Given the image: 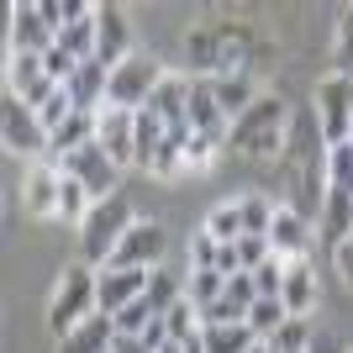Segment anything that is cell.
<instances>
[{
	"mask_svg": "<svg viewBox=\"0 0 353 353\" xmlns=\"http://www.w3.org/2000/svg\"><path fill=\"white\" fill-rule=\"evenodd\" d=\"M253 37L243 27H201L185 37V53H190L195 79H227V74H248L253 63Z\"/></svg>",
	"mask_w": 353,
	"mask_h": 353,
	"instance_id": "obj_1",
	"label": "cell"
},
{
	"mask_svg": "<svg viewBox=\"0 0 353 353\" xmlns=\"http://www.w3.org/2000/svg\"><path fill=\"white\" fill-rule=\"evenodd\" d=\"M285 121H290V105H285L280 95H259V101L232 121L227 148L248 153V159H280L285 143H290V137H285Z\"/></svg>",
	"mask_w": 353,
	"mask_h": 353,
	"instance_id": "obj_2",
	"label": "cell"
},
{
	"mask_svg": "<svg viewBox=\"0 0 353 353\" xmlns=\"http://www.w3.org/2000/svg\"><path fill=\"white\" fill-rule=\"evenodd\" d=\"M95 274L101 269H90V264H69L63 269V280L59 290H53V301H48V332L53 338H69L79 322H90L95 311H101V301H95Z\"/></svg>",
	"mask_w": 353,
	"mask_h": 353,
	"instance_id": "obj_3",
	"label": "cell"
},
{
	"mask_svg": "<svg viewBox=\"0 0 353 353\" xmlns=\"http://www.w3.org/2000/svg\"><path fill=\"white\" fill-rule=\"evenodd\" d=\"M132 206L121 201V195H111V201H95V211L85 216V227H79V253H85L90 269H105L111 264V253H117V243L127 237V227H132Z\"/></svg>",
	"mask_w": 353,
	"mask_h": 353,
	"instance_id": "obj_4",
	"label": "cell"
},
{
	"mask_svg": "<svg viewBox=\"0 0 353 353\" xmlns=\"http://www.w3.org/2000/svg\"><path fill=\"white\" fill-rule=\"evenodd\" d=\"M163 79H169V69H163L153 53H132L127 63H117V69H111V85H105V105H117V111H143Z\"/></svg>",
	"mask_w": 353,
	"mask_h": 353,
	"instance_id": "obj_5",
	"label": "cell"
},
{
	"mask_svg": "<svg viewBox=\"0 0 353 353\" xmlns=\"http://www.w3.org/2000/svg\"><path fill=\"white\" fill-rule=\"evenodd\" d=\"M311 105H316V127H322L327 148H332V143H348V121H353V79H348V74L332 69L327 79H316Z\"/></svg>",
	"mask_w": 353,
	"mask_h": 353,
	"instance_id": "obj_6",
	"label": "cell"
},
{
	"mask_svg": "<svg viewBox=\"0 0 353 353\" xmlns=\"http://www.w3.org/2000/svg\"><path fill=\"white\" fill-rule=\"evenodd\" d=\"M59 169H63L69 179H79V185H85L90 201H111V195H117V179H121V169L111 163V153H105L101 143H85L79 153H63Z\"/></svg>",
	"mask_w": 353,
	"mask_h": 353,
	"instance_id": "obj_7",
	"label": "cell"
},
{
	"mask_svg": "<svg viewBox=\"0 0 353 353\" xmlns=\"http://www.w3.org/2000/svg\"><path fill=\"white\" fill-rule=\"evenodd\" d=\"M163 253H169V232L159 221H132L105 269H163Z\"/></svg>",
	"mask_w": 353,
	"mask_h": 353,
	"instance_id": "obj_8",
	"label": "cell"
},
{
	"mask_svg": "<svg viewBox=\"0 0 353 353\" xmlns=\"http://www.w3.org/2000/svg\"><path fill=\"white\" fill-rule=\"evenodd\" d=\"M0 143L11 148V153H21V159H37L48 148V127L37 121V111L27 101L6 95V105H0Z\"/></svg>",
	"mask_w": 353,
	"mask_h": 353,
	"instance_id": "obj_9",
	"label": "cell"
},
{
	"mask_svg": "<svg viewBox=\"0 0 353 353\" xmlns=\"http://www.w3.org/2000/svg\"><path fill=\"white\" fill-rule=\"evenodd\" d=\"M132 59V21L121 6H95V63L117 69Z\"/></svg>",
	"mask_w": 353,
	"mask_h": 353,
	"instance_id": "obj_10",
	"label": "cell"
},
{
	"mask_svg": "<svg viewBox=\"0 0 353 353\" xmlns=\"http://www.w3.org/2000/svg\"><path fill=\"white\" fill-rule=\"evenodd\" d=\"M148 280H153V269H101L95 274V301H101L105 316H117V311H127L132 301L148 295Z\"/></svg>",
	"mask_w": 353,
	"mask_h": 353,
	"instance_id": "obj_11",
	"label": "cell"
},
{
	"mask_svg": "<svg viewBox=\"0 0 353 353\" xmlns=\"http://www.w3.org/2000/svg\"><path fill=\"white\" fill-rule=\"evenodd\" d=\"M95 143L111 153L117 169H132V163H137V111H117V105H105L101 127H95Z\"/></svg>",
	"mask_w": 353,
	"mask_h": 353,
	"instance_id": "obj_12",
	"label": "cell"
},
{
	"mask_svg": "<svg viewBox=\"0 0 353 353\" xmlns=\"http://www.w3.org/2000/svg\"><path fill=\"white\" fill-rule=\"evenodd\" d=\"M53 79H48V69H43V59L37 53H11V69H6V95H16V101H27L32 111L53 95Z\"/></svg>",
	"mask_w": 353,
	"mask_h": 353,
	"instance_id": "obj_13",
	"label": "cell"
},
{
	"mask_svg": "<svg viewBox=\"0 0 353 353\" xmlns=\"http://www.w3.org/2000/svg\"><path fill=\"white\" fill-rule=\"evenodd\" d=\"M190 127H195V137H211L216 148H227V137H232V121L221 117L211 79H190Z\"/></svg>",
	"mask_w": 353,
	"mask_h": 353,
	"instance_id": "obj_14",
	"label": "cell"
},
{
	"mask_svg": "<svg viewBox=\"0 0 353 353\" xmlns=\"http://www.w3.org/2000/svg\"><path fill=\"white\" fill-rule=\"evenodd\" d=\"M59 190H63V174L53 163H32L27 179H21V211L27 216H59Z\"/></svg>",
	"mask_w": 353,
	"mask_h": 353,
	"instance_id": "obj_15",
	"label": "cell"
},
{
	"mask_svg": "<svg viewBox=\"0 0 353 353\" xmlns=\"http://www.w3.org/2000/svg\"><path fill=\"white\" fill-rule=\"evenodd\" d=\"M48 48H59V32L43 21L37 6H11V53H37L43 59Z\"/></svg>",
	"mask_w": 353,
	"mask_h": 353,
	"instance_id": "obj_16",
	"label": "cell"
},
{
	"mask_svg": "<svg viewBox=\"0 0 353 353\" xmlns=\"http://www.w3.org/2000/svg\"><path fill=\"white\" fill-rule=\"evenodd\" d=\"M105 85H111V69L105 63H79L74 69V79L63 90H69V101H74V111H85V117H101L105 111Z\"/></svg>",
	"mask_w": 353,
	"mask_h": 353,
	"instance_id": "obj_17",
	"label": "cell"
},
{
	"mask_svg": "<svg viewBox=\"0 0 353 353\" xmlns=\"http://www.w3.org/2000/svg\"><path fill=\"white\" fill-rule=\"evenodd\" d=\"M311 243V227H306V211L295 206H274V227H269V248L280 259H301Z\"/></svg>",
	"mask_w": 353,
	"mask_h": 353,
	"instance_id": "obj_18",
	"label": "cell"
},
{
	"mask_svg": "<svg viewBox=\"0 0 353 353\" xmlns=\"http://www.w3.org/2000/svg\"><path fill=\"white\" fill-rule=\"evenodd\" d=\"M285 311L290 316H311L316 311V269L306 264V259H290L285 264V290H280Z\"/></svg>",
	"mask_w": 353,
	"mask_h": 353,
	"instance_id": "obj_19",
	"label": "cell"
},
{
	"mask_svg": "<svg viewBox=\"0 0 353 353\" xmlns=\"http://www.w3.org/2000/svg\"><path fill=\"white\" fill-rule=\"evenodd\" d=\"M148 105L163 117V127H190V79H185V74H169V79L153 90V101H148ZM190 132H195V127H190Z\"/></svg>",
	"mask_w": 353,
	"mask_h": 353,
	"instance_id": "obj_20",
	"label": "cell"
},
{
	"mask_svg": "<svg viewBox=\"0 0 353 353\" xmlns=\"http://www.w3.org/2000/svg\"><path fill=\"white\" fill-rule=\"evenodd\" d=\"M111 343H117V316L95 311L90 322L74 327V332L59 343V348H63V353H111Z\"/></svg>",
	"mask_w": 353,
	"mask_h": 353,
	"instance_id": "obj_21",
	"label": "cell"
},
{
	"mask_svg": "<svg viewBox=\"0 0 353 353\" xmlns=\"http://www.w3.org/2000/svg\"><path fill=\"white\" fill-rule=\"evenodd\" d=\"M211 90H216V105H221V117H227V121H237L253 101H259L253 74H227V79H211Z\"/></svg>",
	"mask_w": 353,
	"mask_h": 353,
	"instance_id": "obj_22",
	"label": "cell"
},
{
	"mask_svg": "<svg viewBox=\"0 0 353 353\" xmlns=\"http://www.w3.org/2000/svg\"><path fill=\"white\" fill-rule=\"evenodd\" d=\"M201 348L206 353H253L259 338H253L248 322H227V327H201Z\"/></svg>",
	"mask_w": 353,
	"mask_h": 353,
	"instance_id": "obj_23",
	"label": "cell"
},
{
	"mask_svg": "<svg viewBox=\"0 0 353 353\" xmlns=\"http://www.w3.org/2000/svg\"><path fill=\"white\" fill-rule=\"evenodd\" d=\"M95 127H101V117H85V111H74V117L63 121L59 132L48 137V148H53L59 159H63V153H79L85 143H95Z\"/></svg>",
	"mask_w": 353,
	"mask_h": 353,
	"instance_id": "obj_24",
	"label": "cell"
},
{
	"mask_svg": "<svg viewBox=\"0 0 353 353\" xmlns=\"http://www.w3.org/2000/svg\"><path fill=\"white\" fill-rule=\"evenodd\" d=\"M322 221H327V237L332 248L353 237V190H327V206H322Z\"/></svg>",
	"mask_w": 353,
	"mask_h": 353,
	"instance_id": "obj_25",
	"label": "cell"
},
{
	"mask_svg": "<svg viewBox=\"0 0 353 353\" xmlns=\"http://www.w3.org/2000/svg\"><path fill=\"white\" fill-rule=\"evenodd\" d=\"M221 295H227V274H221V269H190V285H185V301H190L195 311L216 306Z\"/></svg>",
	"mask_w": 353,
	"mask_h": 353,
	"instance_id": "obj_26",
	"label": "cell"
},
{
	"mask_svg": "<svg viewBox=\"0 0 353 353\" xmlns=\"http://www.w3.org/2000/svg\"><path fill=\"white\" fill-rule=\"evenodd\" d=\"M285 322H290L285 301H264V295L253 301V311H248V327H253V338H259V343H269V338H274V332H280Z\"/></svg>",
	"mask_w": 353,
	"mask_h": 353,
	"instance_id": "obj_27",
	"label": "cell"
},
{
	"mask_svg": "<svg viewBox=\"0 0 353 353\" xmlns=\"http://www.w3.org/2000/svg\"><path fill=\"white\" fill-rule=\"evenodd\" d=\"M59 48L69 53V59L90 63V59H95V16H85V21H69V27L59 32Z\"/></svg>",
	"mask_w": 353,
	"mask_h": 353,
	"instance_id": "obj_28",
	"label": "cell"
},
{
	"mask_svg": "<svg viewBox=\"0 0 353 353\" xmlns=\"http://www.w3.org/2000/svg\"><path fill=\"white\" fill-rule=\"evenodd\" d=\"M185 301V285H179V274H169V269H153V280H148V306H153V316H163L169 306H179Z\"/></svg>",
	"mask_w": 353,
	"mask_h": 353,
	"instance_id": "obj_29",
	"label": "cell"
},
{
	"mask_svg": "<svg viewBox=\"0 0 353 353\" xmlns=\"http://www.w3.org/2000/svg\"><path fill=\"white\" fill-rule=\"evenodd\" d=\"M269 353H311V322L306 316H290V322L269 338Z\"/></svg>",
	"mask_w": 353,
	"mask_h": 353,
	"instance_id": "obj_30",
	"label": "cell"
},
{
	"mask_svg": "<svg viewBox=\"0 0 353 353\" xmlns=\"http://www.w3.org/2000/svg\"><path fill=\"white\" fill-rule=\"evenodd\" d=\"M327 190H353V143L327 148Z\"/></svg>",
	"mask_w": 353,
	"mask_h": 353,
	"instance_id": "obj_31",
	"label": "cell"
},
{
	"mask_svg": "<svg viewBox=\"0 0 353 353\" xmlns=\"http://www.w3.org/2000/svg\"><path fill=\"white\" fill-rule=\"evenodd\" d=\"M163 327H169V343H190L195 332H201V311H195L190 301H179V306L163 311Z\"/></svg>",
	"mask_w": 353,
	"mask_h": 353,
	"instance_id": "obj_32",
	"label": "cell"
},
{
	"mask_svg": "<svg viewBox=\"0 0 353 353\" xmlns=\"http://www.w3.org/2000/svg\"><path fill=\"white\" fill-rule=\"evenodd\" d=\"M237 211H243V232H248V237H269V227H274V206H269L264 195L237 201Z\"/></svg>",
	"mask_w": 353,
	"mask_h": 353,
	"instance_id": "obj_33",
	"label": "cell"
},
{
	"mask_svg": "<svg viewBox=\"0 0 353 353\" xmlns=\"http://www.w3.org/2000/svg\"><path fill=\"white\" fill-rule=\"evenodd\" d=\"M206 232L216 237L221 248H227V243H237V237H243V211H237V206H216V211L206 216Z\"/></svg>",
	"mask_w": 353,
	"mask_h": 353,
	"instance_id": "obj_34",
	"label": "cell"
},
{
	"mask_svg": "<svg viewBox=\"0 0 353 353\" xmlns=\"http://www.w3.org/2000/svg\"><path fill=\"white\" fill-rule=\"evenodd\" d=\"M285 264H290V259H280V253H274V259H264V264L253 269V285H259V295H264V301H280V290H285Z\"/></svg>",
	"mask_w": 353,
	"mask_h": 353,
	"instance_id": "obj_35",
	"label": "cell"
},
{
	"mask_svg": "<svg viewBox=\"0 0 353 353\" xmlns=\"http://www.w3.org/2000/svg\"><path fill=\"white\" fill-rule=\"evenodd\" d=\"M232 253H237V269H243V274H253V269L264 264V259H274V248H269V237H237L232 243Z\"/></svg>",
	"mask_w": 353,
	"mask_h": 353,
	"instance_id": "obj_36",
	"label": "cell"
},
{
	"mask_svg": "<svg viewBox=\"0 0 353 353\" xmlns=\"http://www.w3.org/2000/svg\"><path fill=\"white\" fill-rule=\"evenodd\" d=\"M332 59H338V74L353 79V6H343L338 16V43H332Z\"/></svg>",
	"mask_w": 353,
	"mask_h": 353,
	"instance_id": "obj_37",
	"label": "cell"
},
{
	"mask_svg": "<svg viewBox=\"0 0 353 353\" xmlns=\"http://www.w3.org/2000/svg\"><path fill=\"white\" fill-rule=\"evenodd\" d=\"M148 327H153V306H148V295H143V301H132L127 311H117V332H127V338H143Z\"/></svg>",
	"mask_w": 353,
	"mask_h": 353,
	"instance_id": "obj_38",
	"label": "cell"
},
{
	"mask_svg": "<svg viewBox=\"0 0 353 353\" xmlns=\"http://www.w3.org/2000/svg\"><path fill=\"white\" fill-rule=\"evenodd\" d=\"M227 301H232L237 311H243V322H248V311H253V301H259V285H253V274H227Z\"/></svg>",
	"mask_w": 353,
	"mask_h": 353,
	"instance_id": "obj_39",
	"label": "cell"
},
{
	"mask_svg": "<svg viewBox=\"0 0 353 353\" xmlns=\"http://www.w3.org/2000/svg\"><path fill=\"white\" fill-rule=\"evenodd\" d=\"M216 253H221V243L201 227V232L190 237V269H216Z\"/></svg>",
	"mask_w": 353,
	"mask_h": 353,
	"instance_id": "obj_40",
	"label": "cell"
},
{
	"mask_svg": "<svg viewBox=\"0 0 353 353\" xmlns=\"http://www.w3.org/2000/svg\"><path fill=\"white\" fill-rule=\"evenodd\" d=\"M216 153H221V148L211 143V137H190V148H185V169H211Z\"/></svg>",
	"mask_w": 353,
	"mask_h": 353,
	"instance_id": "obj_41",
	"label": "cell"
},
{
	"mask_svg": "<svg viewBox=\"0 0 353 353\" xmlns=\"http://www.w3.org/2000/svg\"><path fill=\"white\" fill-rule=\"evenodd\" d=\"M332 259H338V274H343V280L353 285V237H348V243H338V248H332Z\"/></svg>",
	"mask_w": 353,
	"mask_h": 353,
	"instance_id": "obj_42",
	"label": "cell"
},
{
	"mask_svg": "<svg viewBox=\"0 0 353 353\" xmlns=\"http://www.w3.org/2000/svg\"><path fill=\"white\" fill-rule=\"evenodd\" d=\"M311 353H348L332 332H311Z\"/></svg>",
	"mask_w": 353,
	"mask_h": 353,
	"instance_id": "obj_43",
	"label": "cell"
},
{
	"mask_svg": "<svg viewBox=\"0 0 353 353\" xmlns=\"http://www.w3.org/2000/svg\"><path fill=\"white\" fill-rule=\"evenodd\" d=\"M111 353H148V343H143V338H127V332H117Z\"/></svg>",
	"mask_w": 353,
	"mask_h": 353,
	"instance_id": "obj_44",
	"label": "cell"
},
{
	"mask_svg": "<svg viewBox=\"0 0 353 353\" xmlns=\"http://www.w3.org/2000/svg\"><path fill=\"white\" fill-rule=\"evenodd\" d=\"M253 353H269V343H259V348H253Z\"/></svg>",
	"mask_w": 353,
	"mask_h": 353,
	"instance_id": "obj_45",
	"label": "cell"
},
{
	"mask_svg": "<svg viewBox=\"0 0 353 353\" xmlns=\"http://www.w3.org/2000/svg\"><path fill=\"white\" fill-rule=\"evenodd\" d=\"M348 143H353V121H348Z\"/></svg>",
	"mask_w": 353,
	"mask_h": 353,
	"instance_id": "obj_46",
	"label": "cell"
},
{
	"mask_svg": "<svg viewBox=\"0 0 353 353\" xmlns=\"http://www.w3.org/2000/svg\"><path fill=\"white\" fill-rule=\"evenodd\" d=\"M348 353H353V348H348Z\"/></svg>",
	"mask_w": 353,
	"mask_h": 353,
	"instance_id": "obj_47",
	"label": "cell"
}]
</instances>
